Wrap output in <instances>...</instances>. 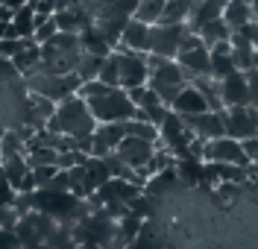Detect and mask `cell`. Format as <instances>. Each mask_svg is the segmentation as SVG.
Returning a JSON list of instances; mask_svg holds the SVG:
<instances>
[{
	"label": "cell",
	"instance_id": "10",
	"mask_svg": "<svg viewBox=\"0 0 258 249\" xmlns=\"http://www.w3.org/2000/svg\"><path fill=\"white\" fill-rule=\"evenodd\" d=\"M226 135L246 141L258 135V109L255 106H232L226 109Z\"/></svg>",
	"mask_w": 258,
	"mask_h": 249
},
{
	"label": "cell",
	"instance_id": "35",
	"mask_svg": "<svg viewBox=\"0 0 258 249\" xmlns=\"http://www.w3.org/2000/svg\"><path fill=\"white\" fill-rule=\"evenodd\" d=\"M0 3H6V0H0Z\"/></svg>",
	"mask_w": 258,
	"mask_h": 249
},
{
	"label": "cell",
	"instance_id": "30",
	"mask_svg": "<svg viewBox=\"0 0 258 249\" xmlns=\"http://www.w3.org/2000/svg\"><path fill=\"white\" fill-rule=\"evenodd\" d=\"M241 144H243V152L249 155V161H255V164H258V135L246 138V141H241Z\"/></svg>",
	"mask_w": 258,
	"mask_h": 249
},
{
	"label": "cell",
	"instance_id": "24",
	"mask_svg": "<svg viewBox=\"0 0 258 249\" xmlns=\"http://www.w3.org/2000/svg\"><path fill=\"white\" fill-rule=\"evenodd\" d=\"M53 21H56V27H59V33H80L82 30V18L68 6V9H59L56 15H53Z\"/></svg>",
	"mask_w": 258,
	"mask_h": 249
},
{
	"label": "cell",
	"instance_id": "3",
	"mask_svg": "<svg viewBox=\"0 0 258 249\" xmlns=\"http://www.w3.org/2000/svg\"><path fill=\"white\" fill-rule=\"evenodd\" d=\"M32 94H41V97L53 100V103H62V100L80 94L82 79L71 70V73H44V70H32L27 76Z\"/></svg>",
	"mask_w": 258,
	"mask_h": 249
},
{
	"label": "cell",
	"instance_id": "27",
	"mask_svg": "<svg viewBox=\"0 0 258 249\" xmlns=\"http://www.w3.org/2000/svg\"><path fill=\"white\" fill-rule=\"evenodd\" d=\"M59 33V27H56V21L53 18H47V21H41V24H35V33H32V38L38 41V44H44V41H50L53 35Z\"/></svg>",
	"mask_w": 258,
	"mask_h": 249
},
{
	"label": "cell",
	"instance_id": "11",
	"mask_svg": "<svg viewBox=\"0 0 258 249\" xmlns=\"http://www.w3.org/2000/svg\"><path fill=\"white\" fill-rule=\"evenodd\" d=\"M114 152L120 155V161L126 167H135V170H141V167L150 161V155L156 152V141H144V138H135V135H126Z\"/></svg>",
	"mask_w": 258,
	"mask_h": 249
},
{
	"label": "cell",
	"instance_id": "1",
	"mask_svg": "<svg viewBox=\"0 0 258 249\" xmlns=\"http://www.w3.org/2000/svg\"><path fill=\"white\" fill-rule=\"evenodd\" d=\"M80 97H85L97 123H114V120L135 117V103L129 100L126 88L120 85H106L100 79H91V82H82Z\"/></svg>",
	"mask_w": 258,
	"mask_h": 249
},
{
	"label": "cell",
	"instance_id": "18",
	"mask_svg": "<svg viewBox=\"0 0 258 249\" xmlns=\"http://www.w3.org/2000/svg\"><path fill=\"white\" fill-rule=\"evenodd\" d=\"M0 167H3V176H6V182L12 185V188H21V182L27 179V173H30V164H27V155H6L3 161H0Z\"/></svg>",
	"mask_w": 258,
	"mask_h": 249
},
{
	"label": "cell",
	"instance_id": "13",
	"mask_svg": "<svg viewBox=\"0 0 258 249\" xmlns=\"http://www.w3.org/2000/svg\"><path fill=\"white\" fill-rule=\"evenodd\" d=\"M150 27L153 24H144V21L129 15V21L123 24V33H120V44L126 50H135V53H147L150 50Z\"/></svg>",
	"mask_w": 258,
	"mask_h": 249
},
{
	"label": "cell",
	"instance_id": "4",
	"mask_svg": "<svg viewBox=\"0 0 258 249\" xmlns=\"http://www.w3.org/2000/svg\"><path fill=\"white\" fill-rule=\"evenodd\" d=\"M147 85L156 91L161 97V103H173L176 100V94L188 85V76L182 73V67H179L176 59H164L156 70H150V79H147Z\"/></svg>",
	"mask_w": 258,
	"mask_h": 249
},
{
	"label": "cell",
	"instance_id": "19",
	"mask_svg": "<svg viewBox=\"0 0 258 249\" xmlns=\"http://www.w3.org/2000/svg\"><path fill=\"white\" fill-rule=\"evenodd\" d=\"M200 38H203L209 47H214V44H220V41H229V38H232V27L223 21V15L211 18L209 24L200 27Z\"/></svg>",
	"mask_w": 258,
	"mask_h": 249
},
{
	"label": "cell",
	"instance_id": "5",
	"mask_svg": "<svg viewBox=\"0 0 258 249\" xmlns=\"http://www.w3.org/2000/svg\"><path fill=\"white\" fill-rule=\"evenodd\" d=\"M117 53V70H120V88H135V85H147L150 70H147V53H135L126 50L123 44H114Z\"/></svg>",
	"mask_w": 258,
	"mask_h": 249
},
{
	"label": "cell",
	"instance_id": "28",
	"mask_svg": "<svg viewBox=\"0 0 258 249\" xmlns=\"http://www.w3.org/2000/svg\"><path fill=\"white\" fill-rule=\"evenodd\" d=\"M243 76H246V91H249V106H255V109H258V70H255V67H249V70H243Z\"/></svg>",
	"mask_w": 258,
	"mask_h": 249
},
{
	"label": "cell",
	"instance_id": "17",
	"mask_svg": "<svg viewBox=\"0 0 258 249\" xmlns=\"http://www.w3.org/2000/svg\"><path fill=\"white\" fill-rule=\"evenodd\" d=\"M229 44H232V62H235V67L238 70H249L252 67V53H255V47L243 38V33H232V38H229Z\"/></svg>",
	"mask_w": 258,
	"mask_h": 249
},
{
	"label": "cell",
	"instance_id": "8",
	"mask_svg": "<svg viewBox=\"0 0 258 249\" xmlns=\"http://www.w3.org/2000/svg\"><path fill=\"white\" fill-rule=\"evenodd\" d=\"M206 161H229V164L249 167V155L243 152V144L232 135H220L214 141H206Z\"/></svg>",
	"mask_w": 258,
	"mask_h": 249
},
{
	"label": "cell",
	"instance_id": "25",
	"mask_svg": "<svg viewBox=\"0 0 258 249\" xmlns=\"http://www.w3.org/2000/svg\"><path fill=\"white\" fill-rule=\"evenodd\" d=\"M126 135L144 138V141H159V126H153V123H147V120H135V117H129L126 120Z\"/></svg>",
	"mask_w": 258,
	"mask_h": 249
},
{
	"label": "cell",
	"instance_id": "12",
	"mask_svg": "<svg viewBox=\"0 0 258 249\" xmlns=\"http://www.w3.org/2000/svg\"><path fill=\"white\" fill-rule=\"evenodd\" d=\"M220 97H223V106L232 109V106H249V91H246V76L243 70H235L220 79Z\"/></svg>",
	"mask_w": 258,
	"mask_h": 249
},
{
	"label": "cell",
	"instance_id": "34",
	"mask_svg": "<svg viewBox=\"0 0 258 249\" xmlns=\"http://www.w3.org/2000/svg\"><path fill=\"white\" fill-rule=\"evenodd\" d=\"M0 161H3V152H0Z\"/></svg>",
	"mask_w": 258,
	"mask_h": 249
},
{
	"label": "cell",
	"instance_id": "14",
	"mask_svg": "<svg viewBox=\"0 0 258 249\" xmlns=\"http://www.w3.org/2000/svg\"><path fill=\"white\" fill-rule=\"evenodd\" d=\"M209 109V103H206V97L200 94V88L194 82H188L182 91L176 94V100L170 103V112H176L179 117L185 115H200V112H206Z\"/></svg>",
	"mask_w": 258,
	"mask_h": 249
},
{
	"label": "cell",
	"instance_id": "20",
	"mask_svg": "<svg viewBox=\"0 0 258 249\" xmlns=\"http://www.w3.org/2000/svg\"><path fill=\"white\" fill-rule=\"evenodd\" d=\"M194 3H197V0H167V3H164L161 24H188V18H191V12H194Z\"/></svg>",
	"mask_w": 258,
	"mask_h": 249
},
{
	"label": "cell",
	"instance_id": "33",
	"mask_svg": "<svg viewBox=\"0 0 258 249\" xmlns=\"http://www.w3.org/2000/svg\"><path fill=\"white\" fill-rule=\"evenodd\" d=\"M252 67L258 70V47H255V53H252Z\"/></svg>",
	"mask_w": 258,
	"mask_h": 249
},
{
	"label": "cell",
	"instance_id": "32",
	"mask_svg": "<svg viewBox=\"0 0 258 249\" xmlns=\"http://www.w3.org/2000/svg\"><path fill=\"white\" fill-rule=\"evenodd\" d=\"M9 24H12V21H0V38H6V33H9Z\"/></svg>",
	"mask_w": 258,
	"mask_h": 249
},
{
	"label": "cell",
	"instance_id": "26",
	"mask_svg": "<svg viewBox=\"0 0 258 249\" xmlns=\"http://www.w3.org/2000/svg\"><path fill=\"white\" fill-rule=\"evenodd\" d=\"M0 152H3V158L6 155H27V141L18 132H6L0 138Z\"/></svg>",
	"mask_w": 258,
	"mask_h": 249
},
{
	"label": "cell",
	"instance_id": "31",
	"mask_svg": "<svg viewBox=\"0 0 258 249\" xmlns=\"http://www.w3.org/2000/svg\"><path fill=\"white\" fill-rule=\"evenodd\" d=\"M0 76H3V79H12V76H18L12 59H3V56H0Z\"/></svg>",
	"mask_w": 258,
	"mask_h": 249
},
{
	"label": "cell",
	"instance_id": "6",
	"mask_svg": "<svg viewBox=\"0 0 258 249\" xmlns=\"http://www.w3.org/2000/svg\"><path fill=\"white\" fill-rule=\"evenodd\" d=\"M188 33V24H153L150 27V50L147 53H156L164 59H176L179 44Z\"/></svg>",
	"mask_w": 258,
	"mask_h": 249
},
{
	"label": "cell",
	"instance_id": "21",
	"mask_svg": "<svg viewBox=\"0 0 258 249\" xmlns=\"http://www.w3.org/2000/svg\"><path fill=\"white\" fill-rule=\"evenodd\" d=\"M164 3L167 0H138L132 9V18H138L144 24H159L161 15H164Z\"/></svg>",
	"mask_w": 258,
	"mask_h": 249
},
{
	"label": "cell",
	"instance_id": "15",
	"mask_svg": "<svg viewBox=\"0 0 258 249\" xmlns=\"http://www.w3.org/2000/svg\"><path fill=\"white\" fill-rule=\"evenodd\" d=\"M238 67L232 62V44L229 41H220V44H214L211 47V76L214 79H223L229 73H235Z\"/></svg>",
	"mask_w": 258,
	"mask_h": 249
},
{
	"label": "cell",
	"instance_id": "22",
	"mask_svg": "<svg viewBox=\"0 0 258 249\" xmlns=\"http://www.w3.org/2000/svg\"><path fill=\"white\" fill-rule=\"evenodd\" d=\"M100 62H103V56H94V53L82 50V56L77 59V65H74V73L80 76L82 82H91V79H97V73H100Z\"/></svg>",
	"mask_w": 258,
	"mask_h": 249
},
{
	"label": "cell",
	"instance_id": "9",
	"mask_svg": "<svg viewBox=\"0 0 258 249\" xmlns=\"http://www.w3.org/2000/svg\"><path fill=\"white\" fill-rule=\"evenodd\" d=\"M185 126L194 132V138H200V141H214V138H220L226 135V109L223 112H200V115H185Z\"/></svg>",
	"mask_w": 258,
	"mask_h": 249
},
{
	"label": "cell",
	"instance_id": "29",
	"mask_svg": "<svg viewBox=\"0 0 258 249\" xmlns=\"http://www.w3.org/2000/svg\"><path fill=\"white\" fill-rule=\"evenodd\" d=\"M238 33H243V38H246L252 47H258V21H246Z\"/></svg>",
	"mask_w": 258,
	"mask_h": 249
},
{
	"label": "cell",
	"instance_id": "23",
	"mask_svg": "<svg viewBox=\"0 0 258 249\" xmlns=\"http://www.w3.org/2000/svg\"><path fill=\"white\" fill-rule=\"evenodd\" d=\"M97 79L106 85H120V70H117V53H109L103 62H100V73H97Z\"/></svg>",
	"mask_w": 258,
	"mask_h": 249
},
{
	"label": "cell",
	"instance_id": "16",
	"mask_svg": "<svg viewBox=\"0 0 258 249\" xmlns=\"http://www.w3.org/2000/svg\"><path fill=\"white\" fill-rule=\"evenodd\" d=\"M223 21L232 27V33L241 30L246 21H252V3L249 0H229L223 6Z\"/></svg>",
	"mask_w": 258,
	"mask_h": 249
},
{
	"label": "cell",
	"instance_id": "2",
	"mask_svg": "<svg viewBox=\"0 0 258 249\" xmlns=\"http://www.w3.org/2000/svg\"><path fill=\"white\" fill-rule=\"evenodd\" d=\"M47 129L50 132H59V135H71V138H82V135H94L97 120L91 115L85 97L74 94V97L56 103V112L50 115Z\"/></svg>",
	"mask_w": 258,
	"mask_h": 249
},
{
	"label": "cell",
	"instance_id": "7",
	"mask_svg": "<svg viewBox=\"0 0 258 249\" xmlns=\"http://www.w3.org/2000/svg\"><path fill=\"white\" fill-rule=\"evenodd\" d=\"M176 62L182 67V73L188 76V82L197 76H211V47L206 41H200L194 47H182L176 53Z\"/></svg>",
	"mask_w": 258,
	"mask_h": 249
}]
</instances>
